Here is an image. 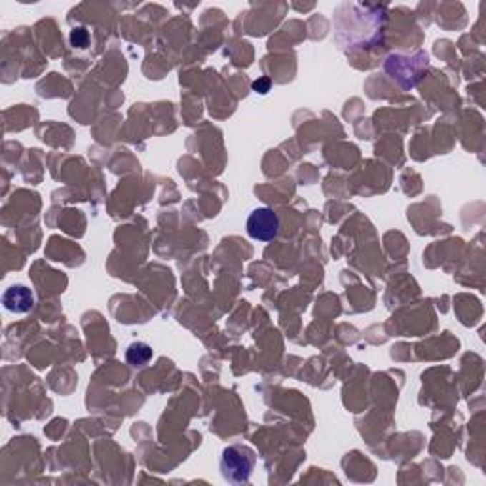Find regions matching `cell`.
<instances>
[{"mask_svg":"<svg viewBox=\"0 0 486 486\" xmlns=\"http://www.w3.org/2000/svg\"><path fill=\"white\" fill-rule=\"evenodd\" d=\"M254 462H257V456H254L253 448L243 447V445H232V447L224 448L221 458V473L224 481L232 482V485L247 482Z\"/></svg>","mask_w":486,"mask_h":486,"instance_id":"1","label":"cell"},{"mask_svg":"<svg viewBox=\"0 0 486 486\" xmlns=\"http://www.w3.org/2000/svg\"><path fill=\"white\" fill-rule=\"evenodd\" d=\"M247 234L257 242H272L279 234V219L270 207H259L249 215Z\"/></svg>","mask_w":486,"mask_h":486,"instance_id":"2","label":"cell"},{"mask_svg":"<svg viewBox=\"0 0 486 486\" xmlns=\"http://www.w3.org/2000/svg\"><path fill=\"white\" fill-rule=\"evenodd\" d=\"M2 304L11 314H27L34 306V294L25 285H11L2 294Z\"/></svg>","mask_w":486,"mask_h":486,"instance_id":"3","label":"cell"},{"mask_svg":"<svg viewBox=\"0 0 486 486\" xmlns=\"http://www.w3.org/2000/svg\"><path fill=\"white\" fill-rule=\"evenodd\" d=\"M152 359V348L144 342H133L126 352V361L132 367H144Z\"/></svg>","mask_w":486,"mask_h":486,"instance_id":"4","label":"cell"},{"mask_svg":"<svg viewBox=\"0 0 486 486\" xmlns=\"http://www.w3.org/2000/svg\"><path fill=\"white\" fill-rule=\"evenodd\" d=\"M88 40H89V34L86 29H74L71 33V42L74 48H86L88 46Z\"/></svg>","mask_w":486,"mask_h":486,"instance_id":"5","label":"cell"},{"mask_svg":"<svg viewBox=\"0 0 486 486\" xmlns=\"http://www.w3.org/2000/svg\"><path fill=\"white\" fill-rule=\"evenodd\" d=\"M253 89L254 91H259V94H266V91L270 89V80H268V78H260V80H257V82L253 84Z\"/></svg>","mask_w":486,"mask_h":486,"instance_id":"6","label":"cell"}]
</instances>
